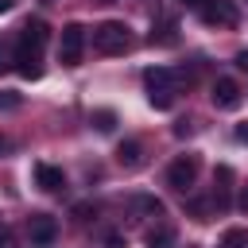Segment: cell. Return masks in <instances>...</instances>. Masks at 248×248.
Returning a JSON list of instances; mask_svg holds the SVG:
<instances>
[{
	"instance_id": "obj_21",
	"label": "cell",
	"mask_w": 248,
	"mask_h": 248,
	"mask_svg": "<svg viewBox=\"0 0 248 248\" xmlns=\"http://www.w3.org/2000/svg\"><path fill=\"white\" fill-rule=\"evenodd\" d=\"M190 132H194V124H190V120H182V124L174 128V136H190Z\"/></svg>"
},
{
	"instance_id": "obj_13",
	"label": "cell",
	"mask_w": 248,
	"mask_h": 248,
	"mask_svg": "<svg viewBox=\"0 0 248 248\" xmlns=\"http://www.w3.org/2000/svg\"><path fill=\"white\" fill-rule=\"evenodd\" d=\"M174 31H178V23H174V19H163L159 27H151V43H163V46H170V43L178 39Z\"/></svg>"
},
{
	"instance_id": "obj_23",
	"label": "cell",
	"mask_w": 248,
	"mask_h": 248,
	"mask_svg": "<svg viewBox=\"0 0 248 248\" xmlns=\"http://www.w3.org/2000/svg\"><path fill=\"white\" fill-rule=\"evenodd\" d=\"M16 8V0H0V12H12Z\"/></svg>"
},
{
	"instance_id": "obj_10",
	"label": "cell",
	"mask_w": 248,
	"mask_h": 248,
	"mask_svg": "<svg viewBox=\"0 0 248 248\" xmlns=\"http://www.w3.org/2000/svg\"><path fill=\"white\" fill-rule=\"evenodd\" d=\"M213 182H217V190H213V202H217V209H229V194H232V167H217V174H213Z\"/></svg>"
},
{
	"instance_id": "obj_2",
	"label": "cell",
	"mask_w": 248,
	"mask_h": 248,
	"mask_svg": "<svg viewBox=\"0 0 248 248\" xmlns=\"http://www.w3.org/2000/svg\"><path fill=\"white\" fill-rule=\"evenodd\" d=\"M143 85H147V97H151L155 108H170V101H174V70L155 66V70L143 74Z\"/></svg>"
},
{
	"instance_id": "obj_14",
	"label": "cell",
	"mask_w": 248,
	"mask_h": 248,
	"mask_svg": "<svg viewBox=\"0 0 248 248\" xmlns=\"http://www.w3.org/2000/svg\"><path fill=\"white\" fill-rule=\"evenodd\" d=\"M89 120H93L97 132H112V128H116V112H112V108H97Z\"/></svg>"
},
{
	"instance_id": "obj_6",
	"label": "cell",
	"mask_w": 248,
	"mask_h": 248,
	"mask_svg": "<svg viewBox=\"0 0 248 248\" xmlns=\"http://www.w3.org/2000/svg\"><path fill=\"white\" fill-rule=\"evenodd\" d=\"M198 12H202V19H205L209 27H236V23H240V12H236L232 0H205Z\"/></svg>"
},
{
	"instance_id": "obj_17",
	"label": "cell",
	"mask_w": 248,
	"mask_h": 248,
	"mask_svg": "<svg viewBox=\"0 0 248 248\" xmlns=\"http://www.w3.org/2000/svg\"><path fill=\"white\" fill-rule=\"evenodd\" d=\"M136 205H140L143 213H155V217L163 213V202H159V198H136Z\"/></svg>"
},
{
	"instance_id": "obj_24",
	"label": "cell",
	"mask_w": 248,
	"mask_h": 248,
	"mask_svg": "<svg viewBox=\"0 0 248 248\" xmlns=\"http://www.w3.org/2000/svg\"><path fill=\"white\" fill-rule=\"evenodd\" d=\"M240 209L248 213V186H244V194H240Z\"/></svg>"
},
{
	"instance_id": "obj_25",
	"label": "cell",
	"mask_w": 248,
	"mask_h": 248,
	"mask_svg": "<svg viewBox=\"0 0 248 248\" xmlns=\"http://www.w3.org/2000/svg\"><path fill=\"white\" fill-rule=\"evenodd\" d=\"M0 151H12V140H4V136H0Z\"/></svg>"
},
{
	"instance_id": "obj_9",
	"label": "cell",
	"mask_w": 248,
	"mask_h": 248,
	"mask_svg": "<svg viewBox=\"0 0 248 248\" xmlns=\"http://www.w3.org/2000/svg\"><path fill=\"white\" fill-rule=\"evenodd\" d=\"M35 182H39L46 194H62V190H66V174H62L58 167H50V163H35Z\"/></svg>"
},
{
	"instance_id": "obj_18",
	"label": "cell",
	"mask_w": 248,
	"mask_h": 248,
	"mask_svg": "<svg viewBox=\"0 0 248 248\" xmlns=\"http://www.w3.org/2000/svg\"><path fill=\"white\" fill-rule=\"evenodd\" d=\"M205 213H209V202L194 198V202H190V217H194V221H205Z\"/></svg>"
},
{
	"instance_id": "obj_15",
	"label": "cell",
	"mask_w": 248,
	"mask_h": 248,
	"mask_svg": "<svg viewBox=\"0 0 248 248\" xmlns=\"http://www.w3.org/2000/svg\"><path fill=\"white\" fill-rule=\"evenodd\" d=\"M170 240H174V232L167 225H159V229L147 232V248H170Z\"/></svg>"
},
{
	"instance_id": "obj_11",
	"label": "cell",
	"mask_w": 248,
	"mask_h": 248,
	"mask_svg": "<svg viewBox=\"0 0 248 248\" xmlns=\"http://www.w3.org/2000/svg\"><path fill=\"white\" fill-rule=\"evenodd\" d=\"M19 39L43 50V43H46V23H43V19H27V23H23V31H19Z\"/></svg>"
},
{
	"instance_id": "obj_16",
	"label": "cell",
	"mask_w": 248,
	"mask_h": 248,
	"mask_svg": "<svg viewBox=\"0 0 248 248\" xmlns=\"http://www.w3.org/2000/svg\"><path fill=\"white\" fill-rule=\"evenodd\" d=\"M217 248H248V232H244V229H229Z\"/></svg>"
},
{
	"instance_id": "obj_12",
	"label": "cell",
	"mask_w": 248,
	"mask_h": 248,
	"mask_svg": "<svg viewBox=\"0 0 248 248\" xmlns=\"http://www.w3.org/2000/svg\"><path fill=\"white\" fill-rule=\"evenodd\" d=\"M116 159H120V167H140V159H143V143H140V140L120 143V147H116Z\"/></svg>"
},
{
	"instance_id": "obj_4",
	"label": "cell",
	"mask_w": 248,
	"mask_h": 248,
	"mask_svg": "<svg viewBox=\"0 0 248 248\" xmlns=\"http://www.w3.org/2000/svg\"><path fill=\"white\" fill-rule=\"evenodd\" d=\"M81 50H85V27H81V23H66V27H62V39H58V58H62V66H78V62H81Z\"/></svg>"
},
{
	"instance_id": "obj_29",
	"label": "cell",
	"mask_w": 248,
	"mask_h": 248,
	"mask_svg": "<svg viewBox=\"0 0 248 248\" xmlns=\"http://www.w3.org/2000/svg\"><path fill=\"white\" fill-rule=\"evenodd\" d=\"M101 4H112V0H101Z\"/></svg>"
},
{
	"instance_id": "obj_19",
	"label": "cell",
	"mask_w": 248,
	"mask_h": 248,
	"mask_svg": "<svg viewBox=\"0 0 248 248\" xmlns=\"http://www.w3.org/2000/svg\"><path fill=\"white\" fill-rule=\"evenodd\" d=\"M8 108H19V93H0V112Z\"/></svg>"
},
{
	"instance_id": "obj_3",
	"label": "cell",
	"mask_w": 248,
	"mask_h": 248,
	"mask_svg": "<svg viewBox=\"0 0 248 248\" xmlns=\"http://www.w3.org/2000/svg\"><path fill=\"white\" fill-rule=\"evenodd\" d=\"M198 170H202V159H198L194 151H186V155H178V159L167 167V186L178 190V194H190V186L198 182Z\"/></svg>"
},
{
	"instance_id": "obj_8",
	"label": "cell",
	"mask_w": 248,
	"mask_h": 248,
	"mask_svg": "<svg viewBox=\"0 0 248 248\" xmlns=\"http://www.w3.org/2000/svg\"><path fill=\"white\" fill-rule=\"evenodd\" d=\"M209 97H213V105H217V108H236L244 93H240V85H236L232 78H217V81H213V89H209Z\"/></svg>"
},
{
	"instance_id": "obj_26",
	"label": "cell",
	"mask_w": 248,
	"mask_h": 248,
	"mask_svg": "<svg viewBox=\"0 0 248 248\" xmlns=\"http://www.w3.org/2000/svg\"><path fill=\"white\" fill-rule=\"evenodd\" d=\"M182 4H186V8H202L205 0H182Z\"/></svg>"
},
{
	"instance_id": "obj_28",
	"label": "cell",
	"mask_w": 248,
	"mask_h": 248,
	"mask_svg": "<svg viewBox=\"0 0 248 248\" xmlns=\"http://www.w3.org/2000/svg\"><path fill=\"white\" fill-rule=\"evenodd\" d=\"M4 240H8V236H4V229H0V244H4Z\"/></svg>"
},
{
	"instance_id": "obj_27",
	"label": "cell",
	"mask_w": 248,
	"mask_h": 248,
	"mask_svg": "<svg viewBox=\"0 0 248 248\" xmlns=\"http://www.w3.org/2000/svg\"><path fill=\"white\" fill-rule=\"evenodd\" d=\"M0 66H4V46H0Z\"/></svg>"
},
{
	"instance_id": "obj_5",
	"label": "cell",
	"mask_w": 248,
	"mask_h": 248,
	"mask_svg": "<svg viewBox=\"0 0 248 248\" xmlns=\"http://www.w3.org/2000/svg\"><path fill=\"white\" fill-rule=\"evenodd\" d=\"M12 66H16V74H19V78L35 81V78H43V50L19 39V43H16V54H12Z\"/></svg>"
},
{
	"instance_id": "obj_1",
	"label": "cell",
	"mask_w": 248,
	"mask_h": 248,
	"mask_svg": "<svg viewBox=\"0 0 248 248\" xmlns=\"http://www.w3.org/2000/svg\"><path fill=\"white\" fill-rule=\"evenodd\" d=\"M93 50L97 54H128L132 50V31L120 19H105L101 27H93Z\"/></svg>"
},
{
	"instance_id": "obj_7",
	"label": "cell",
	"mask_w": 248,
	"mask_h": 248,
	"mask_svg": "<svg viewBox=\"0 0 248 248\" xmlns=\"http://www.w3.org/2000/svg\"><path fill=\"white\" fill-rule=\"evenodd\" d=\"M27 236H31V248H50L54 236H58V221L50 213H35L27 221Z\"/></svg>"
},
{
	"instance_id": "obj_22",
	"label": "cell",
	"mask_w": 248,
	"mask_h": 248,
	"mask_svg": "<svg viewBox=\"0 0 248 248\" xmlns=\"http://www.w3.org/2000/svg\"><path fill=\"white\" fill-rule=\"evenodd\" d=\"M236 140H240V143H248V124H236Z\"/></svg>"
},
{
	"instance_id": "obj_20",
	"label": "cell",
	"mask_w": 248,
	"mask_h": 248,
	"mask_svg": "<svg viewBox=\"0 0 248 248\" xmlns=\"http://www.w3.org/2000/svg\"><path fill=\"white\" fill-rule=\"evenodd\" d=\"M74 217L78 221H89V217H97V205H74Z\"/></svg>"
}]
</instances>
